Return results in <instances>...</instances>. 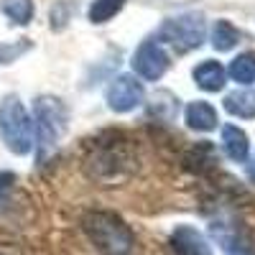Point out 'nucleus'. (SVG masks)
<instances>
[{
	"label": "nucleus",
	"instance_id": "obj_1",
	"mask_svg": "<svg viewBox=\"0 0 255 255\" xmlns=\"http://www.w3.org/2000/svg\"><path fill=\"white\" fill-rule=\"evenodd\" d=\"M33 145H36V161L38 166L46 163L67 135L69 128V110L64 100L56 95H41L33 102Z\"/></svg>",
	"mask_w": 255,
	"mask_h": 255
},
{
	"label": "nucleus",
	"instance_id": "obj_2",
	"mask_svg": "<svg viewBox=\"0 0 255 255\" xmlns=\"http://www.w3.org/2000/svg\"><path fill=\"white\" fill-rule=\"evenodd\" d=\"M82 230L87 232V238L102 250L105 255H130L135 238L133 230L128 227L118 215L105 209H90L82 215Z\"/></svg>",
	"mask_w": 255,
	"mask_h": 255
},
{
	"label": "nucleus",
	"instance_id": "obj_3",
	"mask_svg": "<svg viewBox=\"0 0 255 255\" xmlns=\"http://www.w3.org/2000/svg\"><path fill=\"white\" fill-rule=\"evenodd\" d=\"M0 140L13 156H26L33 148V120L18 95L0 100Z\"/></svg>",
	"mask_w": 255,
	"mask_h": 255
},
{
	"label": "nucleus",
	"instance_id": "obj_4",
	"mask_svg": "<svg viewBox=\"0 0 255 255\" xmlns=\"http://www.w3.org/2000/svg\"><path fill=\"white\" fill-rule=\"evenodd\" d=\"M161 38L168 46H174L179 54H189L204 44V33H207V20L202 13L191 10V13H181V15H171L166 18L161 28H158Z\"/></svg>",
	"mask_w": 255,
	"mask_h": 255
},
{
	"label": "nucleus",
	"instance_id": "obj_5",
	"mask_svg": "<svg viewBox=\"0 0 255 255\" xmlns=\"http://www.w3.org/2000/svg\"><path fill=\"white\" fill-rule=\"evenodd\" d=\"M145 97V90H143V82L133 74H118L110 87H108V95H105V100H108V108L113 113H130L135 110L138 105L143 102Z\"/></svg>",
	"mask_w": 255,
	"mask_h": 255
},
{
	"label": "nucleus",
	"instance_id": "obj_6",
	"mask_svg": "<svg viewBox=\"0 0 255 255\" xmlns=\"http://www.w3.org/2000/svg\"><path fill=\"white\" fill-rule=\"evenodd\" d=\"M133 69H135L138 77H143L148 82H156V79H161L168 72V56L161 49L158 41L148 38V41H143V44L135 49V54H133Z\"/></svg>",
	"mask_w": 255,
	"mask_h": 255
},
{
	"label": "nucleus",
	"instance_id": "obj_7",
	"mask_svg": "<svg viewBox=\"0 0 255 255\" xmlns=\"http://www.w3.org/2000/svg\"><path fill=\"white\" fill-rule=\"evenodd\" d=\"M168 243H171L174 253H179V255H215V250H212V245L207 243V238L191 225L174 227Z\"/></svg>",
	"mask_w": 255,
	"mask_h": 255
},
{
	"label": "nucleus",
	"instance_id": "obj_8",
	"mask_svg": "<svg viewBox=\"0 0 255 255\" xmlns=\"http://www.w3.org/2000/svg\"><path fill=\"white\" fill-rule=\"evenodd\" d=\"M222 151L230 161L235 163H245L248 156H250V140H248V133L243 128L227 123L222 128Z\"/></svg>",
	"mask_w": 255,
	"mask_h": 255
},
{
	"label": "nucleus",
	"instance_id": "obj_9",
	"mask_svg": "<svg viewBox=\"0 0 255 255\" xmlns=\"http://www.w3.org/2000/svg\"><path fill=\"white\" fill-rule=\"evenodd\" d=\"M191 77H194L197 87L204 90V92H220L225 87V67L217 59L199 61L194 67V72H191Z\"/></svg>",
	"mask_w": 255,
	"mask_h": 255
},
{
	"label": "nucleus",
	"instance_id": "obj_10",
	"mask_svg": "<svg viewBox=\"0 0 255 255\" xmlns=\"http://www.w3.org/2000/svg\"><path fill=\"white\" fill-rule=\"evenodd\" d=\"M186 125L197 133H209L217 128V110L209 102L194 100L186 105Z\"/></svg>",
	"mask_w": 255,
	"mask_h": 255
},
{
	"label": "nucleus",
	"instance_id": "obj_11",
	"mask_svg": "<svg viewBox=\"0 0 255 255\" xmlns=\"http://www.w3.org/2000/svg\"><path fill=\"white\" fill-rule=\"evenodd\" d=\"M222 102H225V110L230 115L243 118V120L255 118V90H250V87H240L235 92H227Z\"/></svg>",
	"mask_w": 255,
	"mask_h": 255
},
{
	"label": "nucleus",
	"instance_id": "obj_12",
	"mask_svg": "<svg viewBox=\"0 0 255 255\" xmlns=\"http://www.w3.org/2000/svg\"><path fill=\"white\" fill-rule=\"evenodd\" d=\"M0 10L15 26H28L33 20V13H36L33 0H0Z\"/></svg>",
	"mask_w": 255,
	"mask_h": 255
},
{
	"label": "nucleus",
	"instance_id": "obj_13",
	"mask_svg": "<svg viewBox=\"0 0 255 255\" xmlns=\"http://www.w3.org/2000/svg\"><path fill=\"white\" fill-rule=\"evenodd\" d=\"M227 74L235 79L238 84H243V87H250L253 79H255V54H238L235 59L230 61V69Z\"/></svg>",
	"mask_w": 255,
	"mask_h": 255
},
{
	"label": "nucleus",
	"instance_id": "obj_14",
	"mask_svg": "<svg viewBox=\"0 0 255 255\" xmlns=\"http://www.w3.org/2000/svg\"><path fill=\"white\" fill-rule=\"evenodd\" d=\"M240 44V31L230 23V20H217L212 28V46L217 51H230Z\"/></svg>",
	"mask_w": 255,
	"mask_h": 255
},
{
	"label": "nucleus",
	"instance_id": "obj_15",
	"mask_svg": "<svg viewBox=\"0 0 255 255\" xmlns=\"http://www.w3.org/2000/svg\"><path fill=\"white\" fill-rule=\"evenodd\" d=\"M212 232H215V238L222 243V250L227 253V255H253V250H250V245L238 235L235 230H230V227H220V225H212Z\"/></svg>",
	"mask_w": 255,
	"mask_h": 255
},
{
	"label": "nucleus",
	"instance_id": "obj_16",
	"mask_svg": "<svg viewBox=\"0 0 255 255\" xmlns=\"http://www.w3.org/2000/svg\"><path fill=\"white\" fill-rule=\"evenodd\" d=\"M123 8H125V0H92V5L87 10V18H90V23L100 26V23L113 20Z\"/></svg>",
	"mask_w": 255,
	"mask_h": 255
},
{
	"label": "nucleus",
	"instance_id": "obj_17",
	"mask_svg": "<svg viewBox=\"0 0 255 255\" xmlns=\"http://www.w3.org/2000/svg\"><path fill=\"white\" fill-rule=\"evenodd\" d=\"M31 41L28 38H20V41H0V64L3 67H8V64L18 61L23 54L31 51Z\"/></svg>",
	"mask_w": 255,
	"mask_h": 255
},
{
	"label": "nucleus",
	"instance_id": "obj_18",
	"mask_svg": "<svg viewBox=\"0 0 255 255\" xmlns=\"http://www.w3.org/2000/svg\"><path fill=\"white\" fill-rule=\"evenodd\" d=\"M51 28L54 31H61V28H67L69 23V18H72V5L67 3V0H59V3L51 8Z\"/></svg>",
	"mask_w": 255,
	"mask_h": 255
}]
</instances>
